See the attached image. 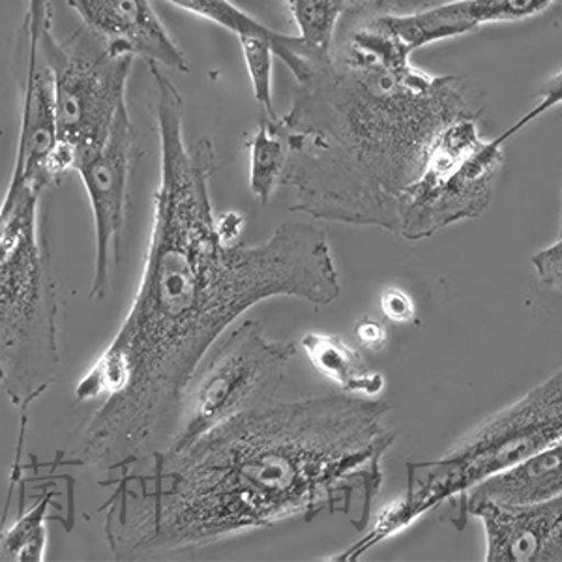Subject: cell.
<instances>
[{
	"mask_svg": "<svg viewBox=\"0 0 562 562\" xmlns=\"http://www.w3.org/2000/svg\"><path fill=\"white\" fill-rule=\"evenodd\" d=\"M94 34H74L58 42L53 29L45 34V55L55 85L57 145L45 173L52 184L74 171L81 154L100 147L109 137L116 115L126 108V87L134 57L113 55Z\"/></svg>",
	"mask_w": 562,
	"mask_h": 562,
	"instance_id": "cell-6",
	"label": "cell"
},
{
	"mask_svg": "<svg viewBox=\"0 0 562 562\" xmlns=\"http://www.w3.org/2000/svg\"><path fill=\"white\" fill-rule=\"evenodd\" d=\"M244 217L237 212H227V214H220L216 216V225L217 231H220V235L227 243H235L238 237H240V233H243L244 227Z\"/></svg>",
	"mask_w": 562,
	"mask_h": 562,
	"instance_id": "cell-23",
	"label": "cell"
},
{
	"mask_svg": "<svg viewBox=\"0 0 562 562\" xmlns=\"http://www.w3.org/2000/svg\"><path fill=\"white\" fill-rule=\"evenodd\" d=\"M555 0H454L409 15H379L403 45L415 53L420 47L474 33L492 23L529 20L546 12Z\"/></svg>",
	"mask_w": 562,
	"mask_h": 562,
	"instance_id": "cell-12",
	"label": "cell"
},
{
	"mask_svg": "<svg viewBox=\"0 0 562 562\" xmlns=\"http://www.w3.org/2000/svg\"><path fill=\"white\" fill-rule=\"evenodd\" d=\"M52 495L0 530V562H42L47 551V514Z\"/></svg>",
	"mask_w": 562,
	"mask_h": 562,
	"instance_id": "cell-18",
	"label": "cell"
},
{
	"mask_svg": "<svg viewBox=\"0 0 562 562\" xmlns=\"http://www.w3.org/2000/svg\"><path fill=\"white\" fill-rule=\"evenodd\" d=\"M294 352V341L270 339L259 321L233 328L186 390L179 426L166 448L184 447L251 403L278 396Z\"/></svg>",
	"mask_w": 562,
	"mask_h": 562,
	"instance_id": "cell-7",
	"label": "cell"
},
{
	"mask_svg": "<svg viewBox=\"0 0 562 562\" xmlns=\"http://www.w3.org/2000/svg\"><path fill=\"white\" fill-rule=\"evenodd\" d=\"M381 310L386 319L394 321L397 325L411 323L416 315L415 301L400 288L384 289L381 294Z\"/></svg>",
	"mask_w": 562,
	"mask_h": 562,
	"instance_id": "cell-21",
	"label": "cell"
},
{
	"mask_svg": "<svg viewBox=\"0 0 562 562\" xmlns=\"http://www.w3.org/2000/svg\"><path fill=\"white\" fill-rule=\"evenodd\" d=\"M53 29L49 0H29L23 21V76H21V126L15 147L13 179L23 180L44 193L52 182L45 164L57 145L55 85L45 55V34Z\"/></svg>",
	"mask_w": 562,
	"mask_h": 562,
	"instance_id": "cell-9",
	"label": "cell"
},
{
	"mask_svg": "<svg viewBox=\"0 0 562 562\" xmlns=\"http://www.w3.org/2000/svg\"><path fill=\"white\" fill-rule=\"evenodd\" d=\"M364 2L368 0H285L301 31L299 38L317 60H326L333 52L339 20Z\"/></svg>",
	"mask_w": 562,
	"mask_h": 562,
	"instance_id": "cell-17",
	"label": "cell"
},
{
	"mask_svg": "<svg viewBox=\"0 0 562 562\" xmlns=\"http://www.w3.org/2000/svg\"><path fill=\"white\" fill-rule=\"evenodd\" d=\"M463 514L480 519L486 535L487 562H561L562 498L537 505H498L469 501Z\"/></svg>",
	"mask_w": 562,
	"mask_h": 562,
	"instance_id": "cell-10",
	"label": "cell"
},
{
	"mask_svg": "<svg viewBox=\"0 0 562 562\" xmlns=\"http://www.w3.org/2000/svg\"><path fill=\"white\" fill-rule=\"evenodd\" d=\"M355 330H357L358 341L362 344V347L371 349V351H381L386 346V341H389V333H386L383 323L370 319V317L360 319V323H357V326H355Z\"/></svg>",
	"mask_w": 562,
	"mask_h": 562,
	"instance_id": "cell-22",
	"label": "cell"
},
{
	"mask_svg": "<svg viewBox=\"0 0 562 562\" xmlns=\"http://www.w3.org/2000/svg\"><path fill=\"white\" fill-rule=\"evenodd\" d=\"M379 15L344 33L280 124L294 212L396 233L445 130L484 103L465 76H434Z\"/></svg>",
	"mask_w": 562,
	"mask_h": 562,
	"instance_id": "cell-3",
	"label": "cell"
},
{
	"mask_svg": "<svg viewBox=\"0 0 562 562\" xmlns=\"http://www.w3.org/2000/svg\"><path fill=\"white\" fill-rule=\"evenodd\" d=\"M561 439L562 378L561 371H555L510 407L461 435L441 458L409 463L405 497L384 512L360 551L407 529L426 512L458 495L463 497L482 480Z\"/></svg>",
	"mask_w": 562,
	"mask_h": 562,
	"instance_id": "cell-5",
	"label": "cell"
},
{
	"mask_svg": "<svg viewBox=\"0 0 562 562\" xmlns=\"http://www.w3.org/2000/svg\"><path fill=\"white\" fill-rule=\"evenodd\" d=\"M175 7L182 8L186 12L195 13L199 18L224 26L225 31L235 34V36H261L274 44V55L285 63L289 71L293 74L296 83L301 85L312 76L315 66L323 63L306 49L299 36H289L278 31H272L267 25H262L256 18L244 12L237 4L231 0H169Z\"/></svg>",
	"mask_w": 562,
	"mask_h": 562,
	"instance_id": "cell-14",
	"label": "cell"
},
{
	"mask_svg": "<svg viewBox=\"0 0 562 562\" xmlns=\"http://www.w3.org/2000/svg\"><path fill=\"white\" fill-rule=\"evenodd\" d=\"M390 413L389 402L347 392L265 397L184 447L154 450L124 469L108 503L109 551L175 555L355 505L364 529L396 441Z\"/></svg>",
	"mask_w": 562,
	"mask_h": 562,
	"instance_id": "cell-2",
	"label": "cell"
},
{
	"mask_svg": "<svg viewBox=\"0 0 562 562\" xmlns=\"http://www.w3.org/2000/svg\"><path fill=\"white\" fill-rule=\"evenodd\" d=\"M301 347L321 375L330 379L338 389L355 396L375 397L384 389L383 375L370 370L364 357L355 347L334 334L307 333Z\"/></svg>",
	"mask_w": 562,
	"mask_h": 562,
	"instance_id": "cell-15",
	"label": "cell"
},
{
	"mask_svg": "<svg viewBox=\"0 0 562 562\" xmlns=\"http://www.w3.org/2000/svg\"><path fill=\"white\" fill-rule=\"evenodd\" d=\"M134 139V124L126 105L116 115L105 143L90 153L81 154L74 161V171L81 177L94 217L97 261L92 288L89 291L92 302L108 299L111 280L121 261Z\"/></svg>",
	"mask_w": 562,
	"mask_h": 562,
	"instance_id": "cell-8",
	"label": "cell"
},
{
	"mask_svg": "<svg viewBox=\"0 0 562 562\" xmlns=\"http://www.w3.org/2000/svg\"><path fill=\"white\" fill-rule=\"evenodd\" d=\"M561 463V442H557L482 480L461 497V506L480 498L498 505H537L559 497L562 493Z\"/></svg>",
	"mask_w": 562,
	"mask_h": 562,
	"instance_id": "cell-13",
	"label": "cell"
},
{
	"mask_svg": "<svg viewBox=\"0 0 562 562\" xmlns=\"http://www.w3.org/2000/svg\"><path fill=\"white\" fill-rule=\"evenodd\" d=\"M85 29L102 40L109 53L140 57L188 74L190 65L150 0H66Z\"/></svg>",
	"mask_w": 562,
	"mask_h": 562,
	"instance_id": "cell-11",
	"label": "cell"
},
{
	"mask_svg": "<svg viewBox=\"0 0 562 562\" xmlns=\"http://www.w3.org/2000/svg\"><path fill=\"white\" fill-rule=\"evenodd\" d=\"M288 158V137L281 128L280 116L261 113L249 145V190L262 205L270 203L280 188Z\"/></svg>",
	"mask_w": 562,
	"mask_h": 562,
	"instance_id": "cell-16",
	"label": "cell"
},
{
	"mask_svg": "<svg viewBox=\"0 0 562 562\" xmlns=\"http://www.w3.org/2000/svg\"><path fill=\"white\" fill-rule=\"evenodd\" d=\"M160 139V186L139 289L108 349L76 386L100 403L85 422L71 463L94 473L139 465L179 418L186 390L220 336L249 307L291 296L328 306L341 293L325 231L285 222L261 244L227 243L212 209L216 150L184 140V100L148 63Z\"/></svg>",
	"mask_w": 562,
	"mask_h": 562,
	"instance_id": "cell-1",
	"label": "cell"
},
{
	"mask_svg": "<svg viewBox=\"0 0 562 562\" xmlns=\"http://www.w3.org/2000/svg\"><path fill=\"white\" fill-rule=\"evenodd\" d=\"M532 267L537 270L538 281L551 291H561L562 283V243L561 237L548 248L532 256Z\"/></svg>",
	"mask_w": 562,
	"mask_h": 562,
	"instance_id": "cell-20",
	"label": "cell"
},
{
	"mask_svg": "<svg viewBox=\"0 0 562 562\" xmlns=\"http://www.w3.org/2000/svg\"><path fill=\"white\" fill-rule=\"evenodd\" d=\"M40 199L12 177L0 203V392L18 409L44 396L63 368L60 296Z\"/></svg>",
	"mask_w": 562,
	"mask_h": 562,
	"instance_id": "cell-4",
	"label": "cell"
},
{
	"mask_svg": "<svg viewBox=\"0 0 562 562\" xmlns=\"http://www.w3.org/2000/svg\"><path fill=\"white\" fill-rule=\"evenodd\" d=\"M244 63L248 68L249 81L254 87V98L261 105V113L278 116L272 102V57L274 44L261 36H238Z\"/></svg>",
	"mask_w": 562,
	"mask_h": 562,
	"instance_id": "cell-19",
	"label": "cell"
}]
</instances>
